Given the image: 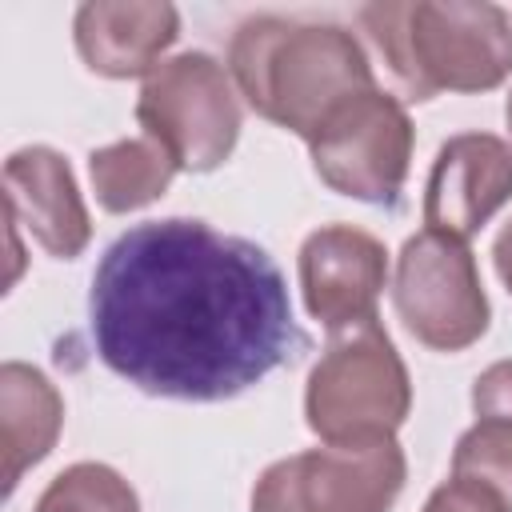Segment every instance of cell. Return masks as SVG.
Segmentation results:
<instances>
[{
	"label": "cell",
	"instance_id": "obj_1",
	"mask_svg": "<svg viewBox=\"0 0 512 512\" xmlns=\"http://www.w3.org/2000/svg\"><path fill=\"white\" fill-rule=\"evenodd\" d=\"M88 328L120 380L192 404L248 392L304 344L280 264L192 216L132 224L104 248Z\"/></svg>",
	"mask_w": 512,
	"mask_h": 512
},
{
	"label": "cell",
	"instance_id": "obj_2",
	"mask_svg": "<svg viewBox=\"0 0 512 512\" xmlns=\"http://www.w3.org/2000/svg\"><path fill=\"white\" fill-rule=\"evenodd\" d=\"M228 72L256 116L300 140H312L352 96L380 88L356 32L296 16H248L232 32Z\"/></svg>",
	"mask_w": 512,
	"mask_h": 512
},
{
	"label": "cell",
	"instance_id": "obj_3",
	"mask_svg": "<svg viewBox=\"0 0 512 512\" xmlns=\"http://www.w3.org/2000/svg\"><path fill=\"white\" fill-rule=\"evenodd\" d=\"M408 100L492 92L512 76V12L488 0H376L356 12Z\"/></svg>",
	"mask_w": 512,
	"mask_h": 512
},
{
	"label": "cell",
	"instance_id": "obj_4",
	"mask_svg": "<svg viewBox=\"0 0 512 512\" xmlns=\"http://www.w3.org/2000/svg\"><path fill=\"white\" fill-rule=\"evenodd\" d=\"M408 412L412 380L384 324L372 316L328 332L304 384V420L320 444L396 440Z\"/></svg>",
	"mask_w": 512,
	"mask_h": 512
},
{
	"label": "cell",
	"instance_id": "obj_5",
	"mask_svg": "<svg viewBox=\"0 0 512 512\" xmlns=\"http://www.w3.org/2000/svg\"><path fill=\"white\" fill-rule=\"evenodd\" d=\"M136 120L176 168L212 172L232 156L244 112L228 64L208 52H180L144 76Z\"/></svg>",
	"mask_w": 512,
	"mask_h": 512
},
{
	"label": "cell",
	"instance_id": "obj_6",
	"mask_svg": "<svg viewBox=\"0 0 512 512\" xmlns=\"http://www.w3.org/2000/svg\"><path fill=\"white\" fill-rule=\"evenodd\" d=\"M392 304L404 328L432 352L472 348L492 320L468 240L432 228L404 240L392 276Z\"/></svg>",
	"mask_w": 512,
	"mask_h": 512
},
{
	"label": "cell",
	"instance_id": "obj_7",
	"mask_svg": "<svg viewBox=\"0 0 512 512\" xmlns=\"http://www.w3.org/2000/svg\"><path fill=\"white\" fill-rule=\"evenodd\" d=\"M408 480L396 440L324 444L284 456L252 484V512H392Z\"/></svg>",
	"mask_w": 512,
	"mask_h": 512
},
{
	"label": "cell",
	"instance_id": "obj_8",
	"mask_svg": "<svg viewBox=\"0 0 512 512\" xmlns=\"http://www.w3.org/2000/svg\"><path fill=\"white\" fill-rule=\"evenodd\" d=\"M416 128L400 96L372 88L340 104L308 140L312 172L340 196L384 204L400 200L412 168Z\"/></svg>",
	"mask_w": 512,
	"mask_h": 512
},
{
	"label": "cell",
	"instance_id": "obj_9",
	"mask_svg": "<svg viewBox=\"0 0 512 512\" xmlns=\"http://www.w3.org/2000/svg\"><path fill=\"white\" fill-rule=\"evenodd\" d=\"M296 272L308 316L340 332L376 316L388 280V248L356 224H324L304 236Z\"/></svg>",
	"mask_w": 512,
	"mask_h": 512
},
{
	"label": "cell",
	"instance_id": "obj_10",
	"mask_svg": "<svg viewBox=\"0 0 512 512\" xmlns=\"http://www.w3.org/2000/svg\"><path fill=\"white\" fill-rule=\"evenodd\" d=\"M512 200V144L492 132L448 136L424 184V224L448 236H476Z\"/></svg>",
	"mask_w": 512,
	"mask_h": 512
},
{
	"label": "cell",
	"instance_id": "obj_11",
	"mask_svg": "<svg viewBox=\"0 0 512 512\" xmlns=\"http://www.w3.org/2000/svg\"><path fill=\"white\" fill-rule=\"evenodd\" d=\"M4 216L56 260H76L92 240L72 164L48 144L16 148L4 160Z\"/></svg>",
	"mask_w": 512,
	"mask_h": 512
},
{
	"label": "cell",
	"instance_id": "obj_12",
	"mask_svg": "<svg viewBox=\"0 0 512 512\" xmlns=\"http://www.w3.org/2000/svg\"><path fill=\"white\" fill-rule=\"evenodd\" d=\"M180 36V12L164 0H88L72 16V40L88 72L108 80L148 76Z\"/></svg>",
	"mask_w": 512,
	"mask_h": 512
},
{
	"label": "cell",
	"instance_id": "obj_13",
	"mask_svg": "<svg viewBox=\"0 0 512 512\" xmlns=\"http://www.w3.org/2000/svg\"><path fill=\"white\" fill-rule=\"evenodd\" d=\"M64 396L60 388L24 360L0 364V436H4V492L20 484L60 440Z\"/></svg>",
	"mask_w": 512,
	"mask_h": 512
},
{
	"label": "cell",
	"instance_id": "obj_14",
	"mask_svg": "<svg viewBox=\"0 0 512 512\" xmlns=\"http://www.w3.org/2000/svg\"><path fill=\"white\" fill-rule=\"evenodd\" d=\"M476 424L456 440L452 476L492 488L512 508V360L488 364L472 380Z\"/></svg>",
	"mask_w": 512,
	"mask_h": 512
},
{
	"label": "cell",
	"instance_id": "obj_15",
	"mask_svg": "<svg viewBox=\"0 0 512 512\" xmlns=\"http://www.w3.org/2000/svg\"><path fill=\"white\" fill-rule=\"evenodd\" d=\"M176 172H180L176 160L152 136H128L88 152V180H92L96 204L112 216H124L160 200Z\"/></svg>",
	"mask_w": 512,
	"mask_h": 512
},
{
	"label": "cell",
	"instance_id": "obj_16",
	"mask_svg": "<svg viewBox=\"0 0 512 512\" xmlns=\"http://www.w3.org/2000/svg\"><path fill=\"white\" fill-rule=\"evenodd\" d=\"M36 512H140V496L112 464L80 460L48 480Z\"/></svg>",
	"mask_w": 512,
	"mask_h": 512
},
{
	"label": "cell",
	"instance_id": "obj_17",
	"mask_svg": "<svg viewBox=\"0 0 512 512\" xmlns=\"http://www.w3.org/2000/svg\"><path fill=\"white\" fill-rule=\"evenodd\" d=\"M420 512H512L492 488L464 480V476H448L444 484H436L424 500Z\"/></svg>",
	"mask_w": 512,
	"mask_h": 512
},
{
	"label": "cell",
	"instance_id": "obj_18",
	"mask_svg": "<svg viewBox=\"0 0 512 512\" xmlns=\"http://www.w3.org/2000/svg\"><path fill=\"white\" fill-rule=\"evenodd\" d=\"M492 264H496V276H500V284L512 292V220L496 232V240H492Z\"/></svg>",
	"mask_w": 512,
	"mask_h": 512
},
{
	"label": "cell",
	"instance_id": "obj_19",
	"mask_svg": "<svg viewBox=\"0 0 512 512\" xmlns=\"http://www.w3.org/2000/svg\"><path fill=\"white\" fill-rule=\"evenodd\" d=\"M504 120H508V136H512V92H508V100H504Z\"/></svg>",
	"mask_w": 512,
	"mask_h": 512
}]
</instances>
